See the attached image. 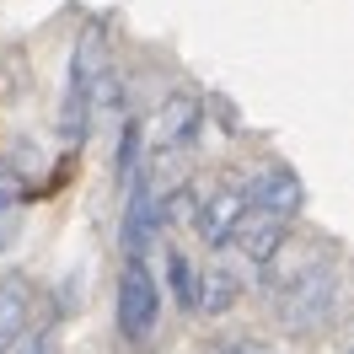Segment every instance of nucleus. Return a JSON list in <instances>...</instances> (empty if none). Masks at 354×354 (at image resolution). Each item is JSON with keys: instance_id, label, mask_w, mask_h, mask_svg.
<instances>
[{"instance_id": "7ed1b4c3", "label": "nucleus", "mask_w": 354, "mask_h": 354, "mask_svg": "<svg viewBox=\"0 0 354 354\" xmlns=\"http://www.w3.org/2000/svg\"><path fill=\"white\" fill-rule=\"evenodd\" d=\"M161 328V285L145 252H124L118 268V333L129 344H151Z\"/></svg>"}, {"instance_id": "f03ea898", "label": "nucleus", "mask_w": 354, "mask_h": 354, "mask_svg": "<svg viewBox=\"0 0 354 354\" xmlns=\"http://www.w3.org/2000/svg\"><path fill=\"white\" fill-rule=\"evenodd\" d=\"M97 97H102V38L86 32L75 44V59H70V86H65V108H59V134L75 151L86 129L97 124Z\"/></svg>"}, {"instance_id": "39448f33", "label": "nucleus", "mask_w": 354, "mask_h": 354, "mask_svg": "<svg viewBox=\"0 0 354 354\" xmlns=\"http://www.w3.org/2000/svg\"><path fill=\"white\" fill-rule=\"evenodd\" d=\"M242 199H247V209H263V215L295 221L306 188H301V177L290 172V167H258V172L242 183Z\"/></svg>"}, {"instance_id": "0eeeda50", "label": "nucleus", "mask_w": 354, "mask_h": 354, "mask_svg": "<svg viewBox=\"0 0 354 354\" xmlns=\"http://www.w3.org/2000/svg\"><path fill=\"white\" fill-rule=\"evenodd\" d=\"M279 242H290V221H279V215H263V209H247L242 225H236V236H231V247L242 252L247 263L263 268L274 252H279Z\"/></svg>"}, {"instance_id": "1a4fd4ad", "label": "nucleus", "mask_w": 354, "mask_h": 354, "mask_svg": "<svg viewBox=\"0 0 354 354\" xmlns=\"http://www.w3.org/2000/svg\"><path fill=\"white\" fill-rule=\"evenodd\" d=\"M236 295H242V279H236V274H231L225 263L199 268V285H194V311H209V317H221V311L236 306Z\"/></svg>"}, {"instance_id": "ddd939ff", "label": "nucleus", "mask_w": 354, "mask_h": 354, "mask_svg": "<svg viewBox=\"0 0 354 354\" xmlns=\"http://www.w3.org/2000/svg\"><path fill=\"white\" fill-rule=\"evenodd\" d=\"M11 354H48V349H44V338H22V344H17Z\"/></svg>"}, {"instance_id": "f8f14e48", "label": "nucleus", "mask_w": 354, "mask_h": 354, "mask_svg": "<svg viewBox=\"0 0 354 354\" xmlns=\"http://www.w3.org/2000/svg\"><path fill=\"white\" fill-rule=\"evenodd\" d=\"M215 354H268V344H258V338H225Z\"/></svg>"}, {"instance_id": "9d476101", "label": "nucleus", "mask_w": 354, "mask_h": 354, "mask_svg": "<svg viewBox=\"0 0 354 354\" xmlns=\"http://www.w3.org/2000/svg\"><path fill=\"white\" fill-rule=\"evenodd\" d=\"M161 258H167V290H172V301L183 311H194V285H199V263H194V258H188V252H183V247H161Z\"/></svg>"}, {"instance_id": "20e7f679", "label": "nucleus", "mask_w": 354, "mask_h": 354, "mask_svg": "<svg viewBox=\"0 0 354 354\" xmlns=\"http://www.w3.org/2000/svg\"><path fill=\"white\" fill-rule=\"evenodd\" d=\"M199 129H204L199 97H183V91H172V97L156 108L151 129H145V151H151V161H183V156L194 151Z\"/></svg>"}, {"instance_id": "f257e3e1", "label": "nucleus", "mask_w": 354, "mask_h": 354, "mask_svg": "<svg viewBox=\"0 0 354 354\" xmlns=\"http://www.w3.org/2000/svg\"><path fill=\"white\" fill-rule=\"evenodd\" d=\"M263 285H268V306L290 333H317L338 311V263L317 247L301 242H279V252L263 263Z\"/></svg>"}, {"instance_id": "9b49d317", "label": "nucleus", "mask_w": 354, "mask_h": 354, "mask_svg": "<svg viewBox=\"0 0 354 354\" xmlns=\"http://www.w3.org/2000/svg\"><path fill=\"white\" fill-rule=\"evenodd\" d=\"M17 209H22V204H17V194H11V188H0V252H6V247H11V236H17Z\"/></svg>"}, {"instance_id": "6e6552de", "label": "nucleus", "mask_w": 354, "mask_h": 354, "mask_svg": "<svg viewBox=\"0 0 354 354\" xmlns=\"http://www.w3.org/2000/svg\"><path fill=\"white\" fill-rule=\"evenodd\" d=\"M27 317H32V285L0 279V354H11L27 338Z\"/></svg>"}, {"instance_id": "423d86ee", "label": "nucleus", "mask_w": 354, "mask_h": 354, "mask_svg": "<svg viewBox=\"0 0 354 354\" xmlns=\"http://www.w3.org/2000/svg\"><path fill=\"white\" fill-rule=\"evenodd\" d=\"M247 215V199H242V183L236 188H215L204 204H194V225H199V236L209 247H225L236 236V225Z\"/></svg>"}]
</instances>
